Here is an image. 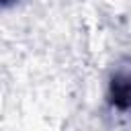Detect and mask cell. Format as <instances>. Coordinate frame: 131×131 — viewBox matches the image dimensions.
<instances>
[{"instance_id":"obj_1","label":"cell","mask_w":131,"mask_h":131,"mask_svg":"<svg viewBox=\"0 0 131 131\" xmlns=\"http://www.w3.org/2000/svg\"><path fill=\"white\" fill-rule=\"evenodd\" d=\"M113 104L119 108H131V76H115L111 84Z\"/></svg>"}]
</instances>
